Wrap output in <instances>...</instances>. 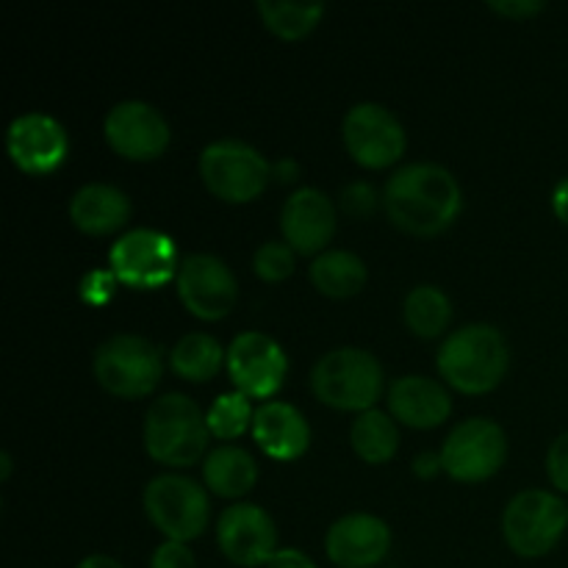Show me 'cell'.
Segmentation results:
<instances>
[{"label":"cell","mask_w":568,"mask_h":568,"mask_svg":"<svg viewBox=\"0 0 568 568\" xmlns=\"http://www.w3.org/2000/svg\"><path fill=\"white\" fill-rule=\"evenodd\" d=\"M388 220L414 236H436L458 220L464 209L460 183L447 166L433 161L403 164L383 186Z\"/></svg>","instance_id":"1"},{"label":"cell","mask_w":568,"mask_h":568,"mask_svg":"<svg viewBox=\"0 0 568 568\" xmlns=\"http://www.w3.org/2000/svg\"><path fill=\"white\" fill-rule=\"evenodd\" d=\"M436 364L453 388L464 394H486L503 383L510 366V347L499 327L471 322L444 338Z\"/></svg>","instance_id":"2"},{"label":"cell","mask_w":568,"mask_h":568,"mask_svg":"<svg viewBox=\"0 0 568 568\" xmlns=\"http://www.w3.org/2000/svg\"><path fill=\"white\" fill-rule=\"evenodd\" d=\"M209 438L205 410L186 394H164L144 416V449L164 466L197 464L209 447Z\"/></svg>","instance_id":"3"},{"label":"cell","mask_w":568,"mask_h":568,"mask_svg":"<svg viewBox=\"0 0 568 568\" xmlns=\"http://www.w3.org/2000/svg\"><path fill=\"white\" fill-rule=\"evenodd\" d=\"M311 388L316 399L338 410L375 408L383 392V366L369 349L336 347L320 355L311 369Z\"/></svg>","instance_id":"4"},{"label":"cell","mask_w":568,"mask_h":568,"mask_svg":"<svg viewBox=\"0 0 568 568\" xmlns=\"http://www.w3.org/2000/svg\"><path fill=\"white\" fill-rule=\"evenodd\" d=\"M92 369L105 392L122 399H136L155 392L164 375V361L150 338L139 333H116L94 349Z\"/></svg>","instance_id":"5"},{"label":"cell","mask_w":568,"mask_h":568,"mask_svg":"<svg viewBox=\"0 0 568 568\" xmlns=\"http://www.w3.org/2000/svg\"><path fill=\"white\" fill-rule=\"evenodd\" d=\"M568 527V505L552 491L525 488L503 514V538L519 558H544L560 544Z\"/></svg>","instance_id":"6"},{"label":"cell","mask_w":568,"mask_h":568,"mask_svg":"<svg viewBox=\"0 0 568 568\" xmlns=\"http://www.w3.org/2000/svg\"><path fill=\"white\" fill-rule=\"evenodd\" d=\"M200 178L225 203H250L270 183L272 164L242 139H216L200 153Z\"/></svg>","instance_id":"7"},{"label":"cell","mask_w":568,"mask_h":568,"mask_svg":"<svg viewBox=\"0 0 568 568\" xmlns=\"http://www.w3.org/2000/svg\"><path fill=\"white\" fill-rule=\"evenodd\" d=\"M144 514L153 521L155 530L166 536V541L189 544L192 538L203 536L209 525V494L200 488L197 480L186 475H166L153 477L144 486Z\"/></svg>","instance_id":"8"},{"label":"cell","mask_w":568,"mask_h":568,"mask_svg":"<svg viewBox=\"0 0 568 568\" xmlns=\"http://www.w3.org/2000/svg\"><path fill=\"white\" fill-rule=\"evenodd\" d=\"M508 458V436L486 416L458 422L444 438L442 464L453 480L483 483L497 475Z\"/></svg>","instance_id":"9"},{"label":"cell","mask_w":568,"mask_h":568,"mask_svg":"<svg viewBox=\"0 0 568 568\" xmlns=\"http://www.w3.org/2000/svg\"><path fill=\"white\" fill-rule=\"evenodd\" d=\"M109 270L116 281L133 288H159L178 277V247L172 236L153 227H133L122 233L109 250Z\"/></svg>","instance_id":"10"},{"label":"cell","mask_w":568,"mask_h":568,"mask_svg":"<svg viewBox=\"0 0 568 568\" xmlns=\"http://www.w3.org/2000/svg\"><path fill=\"white\" fill-rule=\"evenodd\" d=\"M342 136L349 155L369 170L397 164L399 155L405 153V144H408L403 122L394 116V111H388L381 103H372V100L355 103L344 114Z\"/></svg>","instance_id":"11"},{"label":"cell","mask_w":568,"mask_h":568,"mask_svg":"<svg viewBox=\"0 0 568 568\" xmlns=\"http://www.w3.org/2000/svg\"><path fill=\"white\" fill-rule=\"evenodd\" d=\"M178 297L197 320L214 322L233 311L239 297V281L231 266L211 253H192L178 270Z\"/></svg>","instance_id":"12"},{"label":"cell","mask_w":568,"mask_h":568,"mask_svg":"<svg viewBox=\"0 0 568 568\" xmlns=\"http://www.w3.org/2000/svg\"><path fill=\"white\" fill-rule=\"evenodd\" d=\"M103 136L116 155L128 161H153L170 148V122L144 100H122L103 120Z\"/></svg>","instance_id":"13"},{"label":"cell","mask_w":568,"mask_h":568,"mask_svg":"<svg viewBox=\"0 0 568 568\" xmlns=\"http://www.w3.org/2000/svg\"><path fill=\"white\" fill-rule=\"evenodd\" d=\"M225 366L236 392L270 403L272 394L283 386L288 358L272 336L261 331H244L227 344Z\"/></svg>","instance_id":"14"},{"label":"cell","mask_w":568,"mask_h":568,"mask_svg":"<svg viewBox=\"0 0 568 568\" xmlns=\"http://www.w3.org/2000/svg\"><path fill=\"white\" fill-rule=\"evenodd\" d=\"M216 547L236 566H266L277 552L275 519L261 505H231L222 510L220 521H216Z\"/></svg>","instance_id":"15"},{"label":"cell","mask_w":568,"mask_h":568,"mask_svg":"<svg viewBox=\"0 0 568 568\" xmlns=\"http://www.w3.org/2000/svg\"><path fill=\"white\" fill-rule=\"evenodd\" d=\"M6 150L17 170L28 175H48L67 159L70 136L55 116L44 111H28L11 120L6 131Z\"/></svg>","instance_id":"16"},{"label":"cell","mask_w":568,"mask_h":568,"mask_svg":"<svg viewBox=\"0 0 568 568\" xmlns=\"http://www.w3.org/2000/svg\"><path fill=\"white\" fill-rule=\"evenodd\" d=\"M392 552V530L372 514H344L327 527L325 555L338 568H375Z\"/></svg>","instance_id":"17"},{"label":"cell","mask_w":568,"mask_h":568,"mask_svg":"<svg viewBox=\"0 0 568 568\" xmlns=\"http://www.w3.org/2000/svg\"><path fill=\"white\" fill-rule=\"evenodd\" d=\"M283 242L294 253H325L336 233V205L322 189L303 186L288 194L281 211Z\"/></svg>","instance_id":"18"},{"label":"cell","mask_w":568,"mask_h":568,"mask_svg":"<svg viewBox=\"0 0 568 568\" xmlns=\"http://www.w3.org/2000/svg\"><path fill=\"white\" fill-rule=\"evenodd\" d=\"M388 410L403 425L416 430H430L438 427L453 410V397L444 388V383L425 375L397 377L388 388Z\"/></svg>","instance_id":"19"},{"label":"cell","mask_w":568,"mask_h":568,"mask_svg":"<svg viewBox=\"0 0 568 568\" xmlns=\"http://www.w3.org/2000/svg\"><path fill=\"white\" fill-rule=\"evenodd\" d=\"M253 438L272 460H294L308 449L311 427L297 405L270 399L255 408Z\"/></svg>","instance_id":"20"},{"label":"cell","mask_w":568,"mask_h":568,"mask_svg":"<svg viewBox=\"0 0 568 568\" xmlns=\"http://www.w3.org/2000/svg\"><path fill=\"white\" fill-rule=\"evenodd\" d=\"M131 211V197L111 183H83L70 197V222L89 236L120 231Z\"/></svg>","instance_id":"21"},{"label":"cell","mask_w":568,"mask_h":568,"mask_svg":"<svg viewBox=\"0 0 568 568\" xmlns=\"http://www.w3.org/2000/svg\"><path fill=\"white\" fill-rule=\"evenodd\" d=\"M203 480L205 488H211L216 497L239 499L253 491L255 480H258V466L247 449L222 444L205 455Z\"/></svg>","instance_id":"22"},{"label":"cell","mask_w":568,"mask_h":568,"mask_svg":"<svg viewBox=\"0 0 568 568\" xmlns=\"http://www.w3.org/2000/svg\"><path fill=\"white\" fill-rule=\"evenodd\" d=\"M311 283L325 297H353L366 283V264L349 250H325L311 261Z\"/></svg>","instance_id":"23"},{"label":"cell","mask_w":568,"mask_h":568,"mask_svg":"<svg viewBox=\"0 0 568 568\" xmlns=\"http://www.w3.org/2000/svg\"><path fill=\"white\" fill-rule=\"evenodd\" d=\"M227 361V349L211 333H186L170 349V366L189 383H209Z\"/></svg>","instance_id":"24"},{"label":"cell","mask_w":568,"mask_h":568,"mask_svg":"<svg viewBox=\"0 0 568 568\" xmlns=\"http://www.w3.org/2000/svg\"><path fill=\"white\" fill-rule=\"evenodd\" d=\"M349 442H353L355 455L366 464H386L397 455L399 447V427L397 419L383 410L372 408L355 416L349 427Z\"/></svg>","instance_id":"25"},{"label":"cell","mask_w":568,"mask_h":568,"mask_svg":"<svg viewBox=\"0 0 568 568\" xmlns=\"http://www.w3.org/2000/svg\"><path fill=\"white\" fill-rule=\"evenodd\" d=\"M405 325L422 338H436L447 331L449 320H453V303L447 294L433 283H419L408 292L403 303Z\"/></svg>","instance_id":"26"},{"label":"cell","mask_w":568,"mask_h":568,"mask_svg":"<svg viewBox=\"0 0 568 568\" xmlns=\"http://www.w3.org/2000/svg\"><path fill=\"white\" fill-rule=\"evenodd\" d=\"M255 11L264 26L281 39H303L325 17V3H294V0H258Z\"/></svg>","instance_id":"27"},{"label":"cell","mask_w":568,"mask_h":568,"mask_svg":"<svg viewBox=\"0 0 568 568\" xmlns=\"http://www.w3.org/2000/svg\"><path fill=\"white\" fill-rule=\"evenodd\" d=\"M255 410L250 408V397L242 392H227L211 403L205 410V422H209L211 436L222 438V442H233V438L244 436L247 427H253Z\"/></svg>","instance_id":"28"},{"label":"cell","mask_w":568,"mask_h":568,"mask_svg":"<svg viewBox=\"0 0 568 568\" xmlns=\"http://www.w3.org/2000/svg\"><path fill=\"white\" fill-rule=\"evenodd\" d=\"M253 270L261 281L281 283L294 272V250L286 242H264L253 255Z\"/></svg>","instance_id":"29"},{"label":"cell","mask_w":568,"mask_h":568,"mask_svg":"<svg viewBox=\"0 0 568 568\" xmlns=\"http://www.w3.org/2000/svg\"><path fill=\"white\" fill-rule=\"evenodd\" d=\"M116 283H120V281H116V275L111 270H92V272H87V275L81 277L78 294H81V300L87 305H94V308H100V305H105L111 297H114Z\"/></svg>","instance_id":"30"},{"label":"cell","mask_w":568,"mask_h":568,"mask_svg":"<svg viewBox=\"0 0 568 568\" xmlns=\"http://www.w3.org/2000/svg\"><path fill=\"white\" fill-rule=\"evenodd\" d=\"M150 568H197V558L189 544L164 541L150 555Z\"/></svg>","instance_id":"31"},{"label":"cell","mask_w":568,"mask_h":568,"mask_svg":"<svg viewBox=\"0 0 568 568\" xmlns=\"http://www.w3.org/2000/svg\"><path fill=\"white\" fill-rule=\"evenodd\" d=\"M547 475L555 488L568 494V430L560 433L547 453Z\"/></svg>","instance_id":"32"},{"label":"cell","mask_w":568,"mask_h":568,"mask_svg":"<svg viewBox=\"0 0 568 568\" xmlns=\"http://www.w3.org/2000/svg\"><path fill=\"white\" fill-rule=\"evenodd\" d=\"M342 205L347 209V214H353V216L372 214V211H375V205H377L375 189H372L369 183H364V181L349 183V186L342 192Z\"/></svg>","instance_id":"33"},{"label":"cell","mask_w":568,"mask_h":568,"mask_svg":"<svg viewBox=\"0 0 568 568\" xmlns=\"http://www.w3.org/2000/svg\"><path fill=\"white\" fill-rule=\"evenodd\" d=\"M494 11L510 17V20H525V17L538 14V11L547 9L544 0H488Z\"/></svg>","instance_id":"34"},{"label":"cell","mask_w":568,"mask_h":568,"mask_svg":"<svg viewBox=\"0 0 568 568\" xmlns=\"http://www.w3.org/2000/svg\"><path fill=\"white\" fill-rule=\"evenodd\" d=\"M266 568H316V564L308 558V555L303 552V549L283 547V549H277L275 555H272Z\"/></svg>","instance_id":"35"},{"label":"cell","mask_w":568,"mask_h":568,"mask_svg":"<svg viewBox=\"0 0 568 568\" xmlns=\"http://www.w3.org/2000/svg\"><path fill=\"white\" fill-rule=\"evenodd\" d=\"M444 464H442V453H422L414 458V475L419 477H433L436 471H442Z\"/></svg>","instance_id":"36"},{"label":"cell","mask_w":568,"mask_h":568,"mask_svg":"<svg viewBox=\"0 0 568 568\" xmlns=\"http://www.w3.org/2000/svg\"><path fill=\"white\" fill-rule=\"evenodd\" d=\"M552 209L555 216L568 227V178H564V181L552 189Z\"/></svg>","instance_id":"37"},{"label":"cell","mask_w":568,"mask_h":568,"mask_svg":"<svg viewBox=\"0 0 568 568\" xmlns=\"http://www.w3.org/2000/svg\"><path fill=\"white\" fill-rule=\"evenodd\" d=\"M272 175H275L277 181H283V183L297 181V175H300L297 161H294V159H281V161H277V164H272Z\"/></svg>","instance_id":"38"},{"label":"cell","mask_w":568,"mask_h":568,"mask_svg":"<svg viewBox=\"0 0 568 568\" xmlns=\"http://www.w3.org/2000/svg\"><path fill=\"white\" fill-rule=\"evenodd\" d=\"M75 568H125V566H122L116 558H111V555L94 552V555H87V558L78 560Z\"/></svg>","instance_id":"39"},{"label":"cell","mask_w":568,"mask_h":568,"mask_svg":"<svg viewBox=\"0 0 568 568\" xmlns=\"http://www.w3.org/2000/svg\"><path fill=\"white\" fill-rule=\"evenodd\" d=\"M11 475V455L0 453V480H9Z\"/></svg>","instance_id":"40"}]
</instances>
